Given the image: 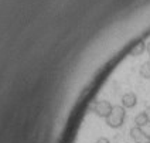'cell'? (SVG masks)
I'll list each match as a JSON object with an SVG mask.
<instances>
[{
  "mask_svg": "<svg viewBox=\"0 0 150 143\" xmlns=\"http://www.w3.org/2000/svg\"><path fill=\"white\" fill-rule=\"evenodd\" d=\"M125 118H126V109L123 106H120V105H115L112 108V112L106 118V125L109 127H113V129L120 127L123 125V122H125Z\"/></svg>",
  "mask_w": 150,
  "mask_h": 143,
  "instance_id": "cell-1",
  "label": "cell"
},
{
  "mask_svg": "<svg viewBox=\"0 0 150 143\" xmlns=\"http://www.w3.org/2000/svg\"><path fill=\"white\" fill-rule=\"evenodd\" d=\"M112 103L109 101H95L91 105V110L95 112L99 118H108L109 113L112 112Z\"/></svg>",
  "mask_w": 150,
  "mask_h": 143,
  "instance_id": "cell-2",
  "label": "cell"
},
{
  "mask_svg": "<svg viewBox=\"0 0 150 143\" xmlns=\"http://www.w3.org/2000/svg\"><path fill=\"white\" fill-rule=\"evenodd\" d=\"M130 137H132L136 143H150L149 135L143 130L142 127H137V126L132 127V129H130Z\"/></svg>",
  "mask_w": 150,
  "mask_h": 143,
  "instance_id": "cell-3",
  "label": "cell"
},
{
  "mask_svg": "<svg viewBox=\"0 0 150 143\" xmlns=\"http://www.w3.org/2000/svg\"><path fill=\"white\" fill-rule=\"evenodd\" d=\"M136 103H137V96H136L134 92H126L122 96V106L125 109L133 108V106H136Z\"/></svg>",
  "mask_w": 150,
  "mask_h": 143,
  "instance_id": "cell-4",
  "label": "cell"
},
{
  "mask_svg": "<svg viewBox=\"0 0 150 143\" xmlns=\"http://www.w3.org/2000/svg\"><path fill=\"white\" fill-rule=\"evenodd\" d=\"M146 42H143V41H139V42H136L133 47H132V50H130V55L132 57H139V55H142L143 52L146 51Z\"/></svg>",
  "mask_w": 150,
  "mask_h": 143,
  "instance_id": "cell-5",
  "label": "cell"
},
{
  "mask_svg": "<svg viewBox=\"0 0 150 143\" xmlns=\"http://www.w3.org/2000/svg\"><path fill=\"white\" fill-rule=\"evenodd\" d=\"M134 125L137 127H143V126H146V125H149V119H147V116H146L144 112H140L139 115H136V118H134Z\"/></svg>",
  "mask_w": 150,
  "mask_h": 143,
  "instance_id": "cell-6",
  "label": "cell"
},
{
  "mask_svg": "<svg viewBox=\"0 0 150 143\" xmlns=\"http://www.w3.org/2000/svg\"><path fill=\"white\" fill-rule=\"evenodd\" d=\"M140 76L144 78V79H150V64L149 62H144L142 64V67H140Z\"/></svg>",
  "mask_w": 150,
  "mask_h": 143,
  "instance_id": "cell-7",
  "label": "cell"
},
{
  "mask_svg": "<svg viewBox=\"0 0 150 143\" xmlns=\"http://www.w3.org/2000/svg\"><path fill=\"white\" fill-rule=\"evenodd\" d=\"M96 143H110V142H109L108 137H99V139L96 140Z\"/></svg>",
  "mask_w": 150,
  "mask_h": 143,
  "instance_id": "cell-8",
  "label": "cell"
},
{
  "mask_svg": "<svg viewBox=\"0 0 150 143\" xmlns=\"http://www.w3.org/2000/svg\"><path fill=\"white\" fill-rule=\"evenodd\" d=\"M144 113H146V116H147V119H149V123H150V106H147V108H146Z\"/></svg>",
  "mask_w": 150,
  "mask_h": 143,
  "instance_id": "cell-9",
  "label": "cell"
},
{
  "mask_svg": "<svg viewBox=\"0 0 150 143\" xmlns=\"http://www.w3.org/2000/svg\"><path fill=\"white\" fill-rule=\"evenodd\" d=\"M146 50H147V52L150 54V42H147V45H146ZM149 64H150V59H149Z\"/></svg>",
  "mask_w": 150,
  "mask_h": 143,
  "instance_id": "cell-10",
  "label": "cell"
},
{
  "mask_svg": "<svg viewBox=\"0 0 150 143\" xmlns=\"http://www.w3.org/2000/svg\"><path fill=\"white\" fill-rule=\"evenodd\" d=\"M149 137H150V133H149Z\"/></svg>",
  "mask_w": 150,
  "mask_h": 143,
  "instance_id": "cell-11",
  "label": "cell"
}]
</instances>
